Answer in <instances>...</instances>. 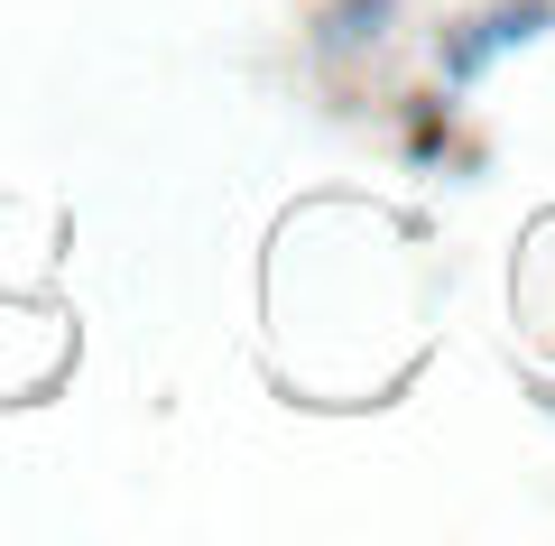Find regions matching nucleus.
<instances>
[{
  "label": "nucleus",
  "mask_w": 555,
  "mask_h": 546,
  "mask_svg": "<svg viewBox=\"0 0 555 546\" xmlns=\"http://www.w3.org/2000/svg\"><path fill=\"white\" fill-rule=\"evenodd\" d=\"M546 20H555V0H500V10H481L473 28H454V38L436 47L444 84H481V75H491V56H509V47L546 38Z\"/></svg>",
  "instance_id": "1"
}]
</instances>
